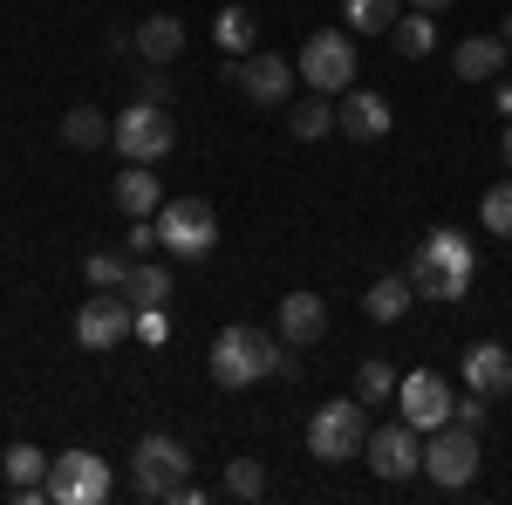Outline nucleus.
Here are the masks:
<instances>
[{"label": "nucleus", "instance_id": "nucleus-33", "mask_svg": "<svg viewBox=\"0 0 512 505\" xmlns=\"http://www.w3.org/2000/svg\"><path fill=\"white\" fill-rule=\"evenodd\" d=\"M485 410H492V396H465V403H451V424H465V430H485Z\"/></svg>", "mask_w": 512, "mask_h": 505}, {"label": "nucleus", "instance_id": "nucleus-31", "mask_svg": "<svg viewBox=\"0 0 512 505\" xmlns=\"http://www.w3.org/2000/svg\"><path fill=\"white\" fill-rule=\"evenodd\" d=\"M82 280L89 287H123L130 280V253H89L82 260Z\"/></svg>", "mask_w": 512, "mask_h": 505}, {"label": "nucleus", "instance_id": "nucleus-28", "mask_svg": "<svg viewBox=\"0 0 512 505\" xmlns=\"http://www.w3.org/2000/svg\"><path fill=\"white\" fill-rule=\"evenodd\" d=\"M212 35H219V48H226V55H253V14H246V7H219V21H212Z\"/></svg>", "mask_w": 512, "mask_h": 505}, {"label": "nucleus", "instance_id": "nucleus-24", "mask_svg": "<svg viewBox=\"0 0 512 505\" xmlns=\"http://www.w3.org/2000/svg\"><path fill=\"white\" fill-rule=\"evenodd\" d=\"M396 14H403V0H342V21H349V35H390Z\"/></svg>", "mask_w": 512, "mask_h": 505}, {"label": "nucleus", "instance_id": "nucleus-7", "mask_svg": "<svg viewBox=\"0 0 512 505\" xmlns=\"http://www.w3.org/2000/svg\"><path fill=\"white\" fill-rule=\"evenodd\" d=\"M355 41L342 35V28H315V35L301 41V82L308 89H321V96H342V89H355Z\"/></svg>", "mask_w": 512, "mask_h": 505}, {"label": "nucleus", "instance_id": "nucleus-2", "mask_svg": "<svg viewBox=\"0 0 512 505\" xmlns=\"http://www.w3.org/2000/svg\"><path fill=\"white\" fill-rule=\"evenodd\" d=\"M472 273H478V253L458 226L424 233V246L410 253V287L431 294V301H465V294H472Z\"/></svg>", "mask_w": 512, "mask_h": 505}, {"label": "nucleus", "instance_id": "nucleus-34", "mask_svg": "<svg viewBox=\"0 0 512 505\" xmlns=\"http://www.w3.org/2000/svg\"><path fill=\"white\" fill-rule=\"evenodd\" d=\"M164 335H171L164 308H137V342H164Z\"/></svg>", "mask_w": 512, "mask_h": 505}, {"label": "nucleus", "instance_id": "nucleus-29", "mask_svg": "<svg viewBox=\"0 0 512 505\" xmlns=\"http://www.w3.org/2000/svg\"><path fill=\"white\" fill-rule=\"evenodd\" d=\"M478 219H485V233H492V239H512V171H506V185H492V192H485Z\"/></svg>", "mask_w": 512, "mask_h": 505}, {"label": "nucleus", "instance_id": "nucleus-32", "mask_svg": "<svg viewBox=\"0 0 512 505\" xmlns=\"http://www.w3.org/2000/svg\"><path fill=\"white\" fill-rule=\"evenodd\" d=\"M137 103H164V110H171V76H164V62H144V76H137Z\"/></svg>", "mask_w": 512, "mask_h": 505}, {"label": "nucleus", "instance_id": "nucleus-30", "mask_svg": "<svg viewBox=\"0 0 512 505\" xmlns=\"http://www.w3.org/2000/svg\"><path fill=\"white\" fill-rule=\"evenodd\" d=\"M219 485H226V499H260L267 492V471H260V458H233Z\"/></svg>", "mask_w": 512, "mask_h": 505}, {"label": "nucleus", "instance_id": "nucleus-18", "mask_svg": "<svg viewBox=\"0 0 512 505\" xmlns=\"http://www.w3.org/2000/svg\"><path fill=\"white\" fill-rule=\"evenodd\" d=\"M506 41L499 35H472V41H458V55H451V69H458V82H499L506 76Z\"/></svg>", "mask_w": 512, "mask_h": 505}, {"label": "nucleus", "instance_id": "nucleus-37", "mask_svg": "<svg viewBox=\"0 0 512 505\" xmlns=\"http://www.w3.org/2000/svg\"><path fill=\"white\" fill-rule=\"evenodd\" d=\"M410 7H424V14H444V7H451V0H410Z\"/></svg>", "mask_w": 512, "mask_h": 505}, {"label": "nucleus", "instance_id": "nucleus-20", "mask_svg": "<svg viewBox=\"0 0 512 505\" xmlns=\"http://www.w3.org/2000/svg\"><path fill=\"white\" fill-rule=\"evenodd\" d=\"M130 41H137L144 62H171V55H185V21H178V14H144Z\"/></svg>", "mask_w": 512, "mask_h": 505}, {"label": "nucleus", "instance_id": "nucleus-10", "mask_svg": "<svg viewBox=\"0 0 512 505\" xmlns=\"http://www.w3.org/2000/svg\"><path fill=\"white\" fill-rule=\"evenodd\" d=\"M424 478H431L437 492H465L478 478V430H465V424L431 430V444H424Z\"/></svg>", "mask_w": 512, "mask_h": 505}, {"label": "nucleus", "instance_id": "nucleus-8", "mask_svg": "<svg viewBox=\"0 0 512 505\" xmlns=\"http://www.w3.org/2000/svg\"><path fill=\"white\" fill-rule=\"evenodd\" d=\"M130 335H137V308H130L123 287H96V294L76 308V342L82 349L103 355V349H123Z\"/></svg>", "mask_w": 512, "mask_h": 505}, {"label": "nucleus", "instance_id": "nucleus-9", "mask_svg": "<svg viewBox=\"0 0 512 505\" xmlns=\"http://www.w3.org/2000/svg\"><path fill=\"white\" fill-rule=\"evenodd\" d=\"M110 492H117L110 458H96V451H62V458H48V499L55 505H103Z\"/></svg>", "mask_w": 512, "mask_h": 505}, {"label": "nucleus", "instance_id": "nucleus-13", "mask_svg": "<svg viewBox=\"0 0 512 505\" xmlns=\"http://www.w3.org/2000/svg\"><path fill=\"white\" fill-rule=\"evenodd\" d=\"M226 76H233L239 96H246V103H260V110H274V103L294 96V62H280V55H239Z\"/></svg>", "mask_w": 512, "mask_h": 505}, {"label": "nucleus", "instance_id": "nucleus-26", "mask_svg": "<svg viewBox=\"0 0 512 505\" xmlns=\"http://www.w3.org/2000/svg\"><path fill=\"white\" fill-rule=\"evenodd\" d=\"M287 130H294V137H301V144H315V137H328V130H335V96H301V103H294V123H287Z\"/></svg>", "mask_w": 512, "mask_h": 505}, {"label": "nucleus", "instance_id": "nucleus-1", "mask_svg": "<svg viewBox=\"0 0 512 505\" xmlns=\"http://www.w3.org/2000/svg\"><path fill=\"white\" fill-rule=\"evenodd\" d=\"M260 376H301L294 362V342H280L267 328H219L212 335V383L219 389H253Z\"/></svg>", "mask_w": 512, "mask_h": 505}, {"label": "nucleus", "instance_id": "nucleus-27", "mask_svg": "<svg viewBox=\"0 0 512 505\" xmlns=\"http://www.w3.org/2000/svg\"><path fill=\"white\" fill-rule=\"evenodd\" d=\"M396 383H403V376H396L383 355H369V362L355 369V396H362V403H396Z\"/></svg>", "mask_w": 512, "mask_h": 505}, {"label": "nucleus", "instance_id": "nucleus-17", "mask_svg": "<svg viewBox=\"0 0 512 505\" xmlns=\"http://www.w3.org/2000/svg\"><path fill=\"white\" fill-rule=\"evenodd\" d=\"M465 389H478V396H506L512 389V349H499V342H472V349H465Z\"/></svg>", "mask_w": 512, "mask_h": 505}, {"label": "nucleus", "instance_id": "nucleus-19", "mask_svg": "<svg viewBox=\"0 0 512 505\" xmlns=\"http://www.w3.org/2000/svg\"><path fill=\"white\" fill-rule=\"evenodd\" d=\"M164 205V185L151 178V164H123V178H117V212L123 219H151Z\"/></svg>", "mask_w": 512, "mask_h": 505}, {"label": "nucleus", "instance_id": "nucleus-5", "mask_svg": "<svg viewBox=\"0 0 512 505\" xmlns=\"http://www.w3.org/2000/svg\"><path fill=\"white\" fill-rule=\"evenodd\" d=\"M158 246L171 260H205L219 246V212L205 198H164L158 205Z\"/></svg>", "mask_w": 512, "mask_h": 505}, {"label": "nucleus", "instance_id": "nucleus-11", "mask_svg": "<svg viewBox=\"0 0 512 505\" xmlns=\"http://www.w3.org/2000/svg\"><path fill=\"white\" fill-rule=\"evenodd\" d=\"M362 458H369V471H376V478H390V485H403V478H417V471H424V430H410L403 417H396V424L369 430Z\"/></svg>", "mask_w": 512, "mask_h": 505}, {"label": "nucleus", "instance_id": "nucleus-35", "mask_svg": "<svg viewBox=\"0 0 512 505\" xmlns=\"http://www.w3.org/2000/svg\"><path fill=\"white\" fill-rule=\"evenodd\" d=\"M158 246V226H144V219H130V260H144Z\"/></svg>", "mask_w": 512, "mask_h": 505}, {"label": "nucleus", "instance_id": "nucleus-23", "mask_svg": "<svg viewBox=\"0 0 512 505\" xmlns=\"http://www.w3.org/2000/svg\"><path fill=\"white\" fill-rule=\"evenodd\" d=\"M123 294H130V308H164V301H171V267H158V260H130Z\"/></svg>", "mask_w": 512, "mask_h": 505}, {"label": "nucleus", "instance_id": "nucleus-21", "mask_svg": "<svg viewBox=\"0 0 512 505\" xmlns=\"http://www.w3.org/2000/svg\"><path fill=\"white\" fill-rule=\"evenodd\" d=\"M417 301V287H410V273H383V280H369V294H362V314L369 321H403V308Z\"/></svg>", "mask_w": 512, "mask_h": 505}, {"label": "nucleus", "instance_id": "nucleus-6", "mask_svg": "<svg viewBox=\"0 0 512 505\" xmlns=\"http://www.w3.org/2000/svg\"><path fill=\"white\" fill-rule=\"evenodd\" d=\"M110 144L123 151V164H158V157H171V144H178V117H171L164 103H137V96H130V110L117 117Z\"/></svg>", "mask_w": 512, "mask_h": 505}, {"label": "nucleus", "instance_id": "nucleus-36", "mask_svg": "<svg viewBox=\"0 0 512 505\" xmlns=\"http://www.w3.org/2000/svg\"><path fill=\"white\" fill-rule=\"evenodd\" d=\"M492 103H499V117H512V76L492 82Z\"/></svg>", "mask_w": 512, "mask_h": 505}, {"label": "nucleus", "instance_id": "nucleus-39", "mask_svg": "<svg viewBox=\"0 0 512 505\" xmlns=\"http://www.w3.org/2000/svg\"><path fill=\"white\" fill-rule=\"evenodd\" d=\"M499 41H506V48H512V14H506V21H499Z\"/></svg>", "mask_w": 512, "mask_h": 505}, {"label": "nucleus", "instance_id": "nucleus-25", "mask_svg": "<svg viewBox=\"0 0 512 505\" xmlns=\"http://www.w3.org/2000/svg\"><path fill=\"white\" fill-rule=\"evenodd\" d=\"M110 130H117V123L103 117V110H89V103H76V110L62 117V137H69L76 151H103V144H110Z\"/></svg>", "mask_w": 512, "mask_h": 505}, {"label": "nucleus", "instance_id": "nucleus-4", "mask_svg": "<svg viewBox=\"0 0 512 505\" xmlns=\"http://www.w3.org/2000/svg\"><path fill=\"white\" fill-rule=\"evenodd\" d=\"M192 478V451L178 444V437H164V430H144L137 437V451H130V485H137V499H164Z\"/></svg>", "mask_w": 512, "mask_h": 505}, {"label": "nucleus", "instance_id": "nucleus-12", "mask_svg": "<svg viewBox=\"0 0 512 505\" xmlns=\"http://www.w3.org/2000/svg\"><path fill=\"white\" fill-rule=\"evenodd\" d=\"M396 403H403V424L431 437V430L451 424V403H458V396H451V383H444L437 369H410V376L396 383Z\"/></svg>", "mask_w": 512, "mask_h": 505}, {"label": "nucleus", "instance_id": "nucleus-3", "mask_svg": "<svg viewBox=\"0 0 512 505\" xmlns=\"http://www.w3.org/2000/svg\"><path fill=\"white\" fill-rule=\"evenodd\" d=\"M362 410H369L362 396L321 403L315 417H308V458H321V465H349V458H362V444H369V417H362Z\"/></svg>", "mask_w": 512, "mask_h": 505}, {"label": "nucleus", "instance_id": "nucleus-14", "mask_svg": "<svg viewBox=\"0 0 512 505\" xmlns=\"http://www.w3.org/2000/svg\"><path fill=\"white\" fill-rule=\"evenodd\" d=\"M335 130H349L355 144H376V137H390V103L376 89H342L335 96Z\"/></svg>", "mask_w": 512, "mask_h": 505}, {"label": "nucleus", "instance_id": "nucleus-38", "mask_svg": "<svg viewBox=\"0 0 512 505\" xmlns=\"http://www.w3.org/2000/svg\"><path fill=\"white\" fill-rule=\"evenodd\" d=\"M499 151H506V171H512V117H506V137H499Z\"/></svg>", "mask_w": 512, "mask_h": 505}, {"label": "nucleus", "instance_id": "nucleus-22", "mask_svg": "<svg viewBox=\"0 0 512 505\" xmlns=\"http://www.w3.org/2000/svg\"><path fill=\"white\" fill-rule=\"evenodd\" d=\"M390 48L403 55V62H424L437 48V14H424V7H410V14H396V28H390Z\"/></svg>", "mask_w": 512, "mask_h": 505}, {"label": "nucleus", "instance_id": "nucleus-16", "mask_svg": "<svg viewBox=\"0 0 512 505\" xmlns=\"http://www.w3.org/2000/svg\"><path fill=\"white\" fill-rule=\"evenodd\" d=\"M0 478H7V492L21 505L48 499V451H35V444H7V458H0Z\"/></svg>", "mask_w": 512, "mask_h": 505}, {"label": "nucleus", "instance_id": "nucleus-15", "mask_svg": "<svg viewBox=\"0 0 512 505\" xmlns=\"http://www.w3.org/2000/svg\"><path fill=\"white\" fill-rule=\"evenodd\" d=\"M321 335H328V301H321V294H308V287L280 294V342H294V349H315Z\"/></svg>", "mask_w": 512, "mask_h": 505}]
</instances>
